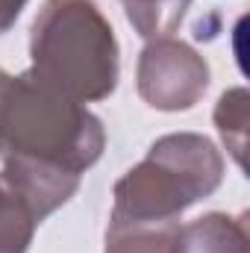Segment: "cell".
<instances>
[{"label":"cell","instance_id":"1","mask_svg":"<svg viewBox=\"0 0 250 253\" xmlns=\"http://www.w3.org/2000/svg\"><path fill=\"white\" fill-rule=\"evenodd\" d=\"M106 129L83 103L65 97L33 71L0 68V159L36 162L83 177L103 153Z\"/></svg>","mask_w":250,"mask_h":253},{"label":"cell","instance_id":"2","mask_svg":"<svg viewBox=\"0 0 250 253\" xmlns=\"http://www.w3.org/2000/svg\"><path fill=\"white\" fill-rule=\"evenodd\" d=\"M33 74L77 103L103 100L118 85L115 30L94 0H44L30 30Z\"/></svg>","mask_w":250,"mask_h":253},{"label":"cell","instance_id":"3","mask_svg":"<svg viewBox=\"0 0 250 253\" xmlns=\"http://www.w3.org/2000/svg\"><path fill=\"white\" fill-rule=\"evenodd\" d=\"M224 180L218 147L197 132H171L150 144L147 156L115 183L109 221L177 224L197 200L209 197Z\"/></svg>","mask_w":250,"mask_h":253},{"label":"cell","instance_id":"4","mask_svg":"<svg viewBox=\"0 0 250 253\" xmlns=\"http://www.w3.org/2000/svg\"><path fill=\"white\" fill-rule=\"evenodd\" d=\"M138 94L147 106L162 112L191 109L209 88L206 59L180 39L162 36L147 42L138 56Z\"/></svg>","mask_w":250,"mask_h":253},{"label":"cell","instance_id":"5","mask_svg":"<svg viewBox=\"0 0 250 253\" xmlns=\"http://www.w3.org/2000/svg\"><path fill=\"white\" fill-rule=\"evenodd\" d=\"M171 253H250L245 215L209 212L186 227H177Z\"/></svg>","mask_w":250,"mask_h":253},{"label":"cell","instance_id":"6","mask_svg":"<svg viewBox=\"0 0 250 253\" xmlns=\"http://www.w3.org/2000/svg\"><path fill=\"white\" fill-rule=\"evenodd\" d=\"M42 224L33 203L0 171V253H27Z\"/></svg>","mask_w":250,"mask_h":253},{"label":"cell","instance_id":"7","mask_svg":"<svg viewBox=\"0 0 250 253\" xmlns=\"http://www.w3.org/2000/svg\"><path fill=\"white\" fill-rule=\"evenodd\" d=\"M129 24L147 42L171 36L186 18L191 0H121Z\"/></svg>","mask_w":250,"mask_h":253},{"label":"cell","instance_id":"8","mask_svg":"<svg viewBox=\"0 0 250 253\" xmlns=\"http://www.w3.org/2000/svg\"><path fill=\"white\" fill-rule=\"evenodd\" d=\"M180 224H124L109 221L106 253H171Z\"/></svg>","mask_w":250,"mask_h":253},{"label":"cell","instance_id":"9","mask_svg":"<svg viewBox=\"0 0 250 253\" xmlns=\"http://www.w3.org/2000/svg\"><path fill=\"white\" fill-rule=\"evenodd\" d=\"M215 126L233 153V159L245 168V150H248V88H230L221 94L215 106Z\"/></svg>","mask_w":250,"mask_h":253},{"label":"cell","instance_id":"10","mask_svg":"<svg viewBox=\"0 0 250 253\" xmlns=\"http://www.w3.org/2000/svg\"><path fill=\"white\" fill-rule=\"evenodd\" d=\"M24 6H27V0H0V33H6L18 21Z\"/></svg>","mask_w":250,"mask_h":253}]
</instances>
